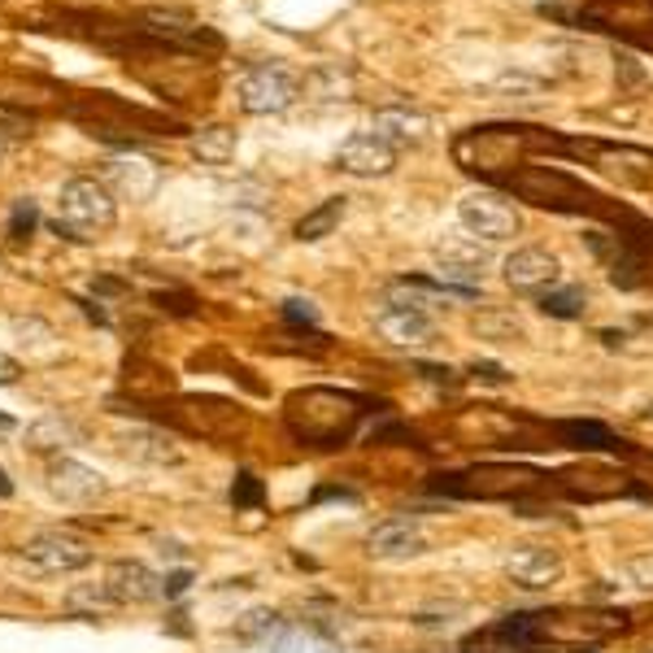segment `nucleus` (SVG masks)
Returning a JSON list of instances; mask_svg holds the SVG:
<instances>
[{"instance_id": "obj_40", "label": "nucleus", "mask_w": 653, "mask_h": 653, "mask_svg": "<svg viewBox=\"0 0 653 653\" xmlns=\"http://www.w3.org/2000/svg\"><path fill=\"white\" fill-rule=\"evenodd\" d=\"M0 492H10V484H5V471H0Z\"/></svg>"}, {"instance_id": "obj_8", "label": "nucleus", "mask_w": 653, "mask_h": 653, "mask_svg": "<svg viewBox=\"0 0 653 653\" xmlns=\"http://www.w3.org/2000/svg\"><path fill=\"white\" fill-rule=\"evenodd\" d=\"M23 562L40 575H71L92 562V545L75 532H40L23 545Z\"/></svg>"}, {"instance_id": "obj_20", "label": "nucleus", "mask_w": 653, "mask_h": 653, "mask_svg": "<svg viewBox=\"0 0 653 653\" xmlns=\"http://www.w3.org/2000/svg\"><path fill=\"white\" fill-rule=\"evenodd\" d=\"M188 149H192V157H196L201 166H214V170H222V166H231V162H235L240 136H235V127H227V123H214V127H201V131L188 140Z\"/></svg>"}, {"instance_id": "obj_7", "label": "nucleus", "mask_w": 653, "mask_h": 653, "mask_svg": "<svg viewBox=\"0 0 653 653\" xmlns=\"http://www.w3.org/2000/svg\"><path fill=\"white\" fill-rule=\"evenodd\" d=\"M458 222L466 227V235L484 240V244H501V240H514L523 218L518 209L501 196V192H466L458 201Z\"/></svg>"}, {"instance_id": "obj_9", "label": "nucleus", "mask_w": 653, "mask_h": 653, "mask_svg": "<svg viewBox=\"0 0 653 653\" xmlns=\"http://www.w3.org/2000/svg\"><path fill=\"white\" fill-rule=\"evenodd\" d=\"M114 196H123V201H153L157 196V188H162V166L153 162V157H144V153H118V157H110L105 162V179H101Z\"/></svg>"}, {"instance_id": "obj_5", "label": "nucleus", "mask_w": 653, "mask_h": 653, "mask_svg": "<svg viewBox=\"0 0 653 653\" xmlns=\"http://www.w3.org/2000/svg\"><path fill=\"white\" fill-rule=\"evenodd\" d=\"M157 414L170 427H179L188 436H201V440H235L248 427L244 410L231 406V401H222V397H175Z\"/></svg>"}, {"instance_id": "obj_30", "label": "nucleus", "mask_w": 653, "mask_h": 653, "mask_svg": "<svg viewBox=\"0 0 653 653\" xmlns=\"http://www.w3.org/2000/svg\"><path fill=\"white\" fill-rule=\"evenodd\" d=\"M105 605H114L110 592H105V584L92 588V592H71V597H66V610H71V614H97V610H105Z\"/></svg>"}, {"instance_id": "obj_6", "label": "nucleus", "mask_w": 653, "mask_h": 653, "mask_svg": "<svg viewBox=\"0 0 653 653\" xmlns=\"http://www.w3.org/2000/svg\"><path fill=\"white\" fill-rule=\"evenodd\" d=\"M235 97H240V110L248 118H270V114H283V110L296 105L300 84L283 66H253V71H244Z\"/></svg>"}, {"instance_id": "obj_33", "label": "nucleus", "mask_w": 653, "mask_h": 653, "mask_svg": "<svg viewBox=\"0 0 653 653\" xmlns=\"http://www.w3.org/2000/svg\"><path fill=\"white\" fill-rule=\"evenodd\" d=\"M31 227H36V205L18 201V209H14V235L23 240V235H31Z\"/></svg>"}, {"instance_id": "obj_1", "label": "nucleus", "mask_w": 653, "mask_h": 653, "mask_svg": "<svg viewBox=\"0 0 653 653\" xmlns=\"http://www.w3.org/2000/svg\"><path fill=\"white\" fill-rule=\"evenodd\" d=\"M367 419V401L341 388H296L283 401V423L296 445L309 449H345Z\"/></svg>"}, {"instance_id": "obj_17", "label": "nucleus", "mask_w": 653, "mask_h": 653, "mask_svg": "<svg viewBox=\"0 0 653 653\" xmlns=\"http://www.w3.org/2000/svg\"><path fill=\"white\" fill-rule=\"evenodd\" d=\"M162 584L166 579L153 575L144 562H114L105 571V592H110L114 605H149V601H157L166 592Z\"/></svg>"}, {"instance_id": "obj_22", "label": "nucleus", "mask_w": 653, "mask_h": 653, "mask_svg": "<svg viewBox=\"0 0 653 653\" xmlns=\"http://www.w3.org/2000/svg\"><path fill=\"white\" fill-rule=\"evenodd\" d=\"M345 209H349V196H326V201H318V205L296 222V240H300V244H313V240H322V235H332V231L341 227Z\"/></svg>"}, {"instance_id": "obj_39", "label": "nucleus", "mask_w": 653, "mask_h": 653, "mask_svg": "<svg viewBox=\"0 0 653 653\" xmlns=\"http://www.w3.org/2000/svg\"><path fill=\"white\" fill-rule=\"evenodd\" d=\"M318 653H345V649H336V644H322V649H318Z\"/></svg>"}, {"instance_id": "obj_12", "label": "nucleus", "mask_w": 653, "mask_h": 653, "mask_svg": "<svg viewBox=\"0 0 653 653\" xmlns=\"http://www.w3.org/2000/svg\"><path fill=\"white\" fill-rule=\"evenodd\" d=\"M375 332L393 345V349H423L436 341V322L427 309H406L393 300L375 305Z\"/></svg>"}, {"instance_id": "obj_29", "label": "nucleus", "mask_w": 653, "mask_h": 653, "mask_svg": "<svg viewBox=\"0 0 653 653\" xmlns=\"http://www.w3.org/2000/svg\"><path fill=\"white\" fill-rule=\"evenodd\" d=\"M261 497H266V492H261V479H257L253 471H240L235 484H231V505H235V510H257Z\"/></svg>"}, {"instance_id": "obj_4", "label": "nucleus", "mask_w": 653, "mask_h": 653, "mask_svg": "<svg viewBox=\"0 0 653 653\" xmlns=\"http://www.w3.org/2000/svg\"><path fill=\"white\" fill-rule=\"evenodd\" d=\"M114 222H118V196L101 179L79 175L71 183H62V192H57V222H53L57 235L92 240V235H105Z\"/></svg>"}, {"instance_id": "obj_36", "label": "nucleus", "mask_w": 653, "mask_h": 653, "mask_svg": "<svg viewBox=\"0 0 653 653\" xmlns=\"http://www.w3.org/2000/svg\"><path fill=\"white\" fill-rule=\"evenodd\" d=\"M270 653H300V640H296V631H292V627H283V631L270 640Z\"/></svg>"}, {"instance_id": "obj_13", "label": "nucleus", "mask_w": 653, "mask_h": 653, "mask_svg": "<svg viewBox=\"0 0 653 653\" xmlns=\"http://www.w3.org/2000/svg\"><path fill=\"white\" fill-rule=\"evenodd\" d=\"M562 571H566V562H562V553L549 549V545H514V549L505 553V575H510L523 592H545V588H553V584L562 579Z\"/></svg>"}, {"instance_id": "obj_16", "label": "nucleus", "mask_w": 653, "mask_h": 653, "mask_svg": "<svg viewBox=\"0 0 653 653\" xmlns=\"http://www.w3.org/2000/svg\"><path fill=\"white\" fill-rule=\"evenodd\" d=\"M393 166H397V153H393L384 140H375L371 131H358V136H349V140L341 144V153H336V170H345V175H358V179H380V175H393Z\"/></svg>"}, {"instance_id": "obj_28", "label": "nucleus", "mask_w": 653, "mask_h": 653, "mask_svg": "<svg viewBox=\"0 0 653 653\" xmlns=\"http://www.w3.org/2000/svg\"><path fill=\"white\" fill-rule=\"evenodd\" d=\"M235 631H240L244 640H266V644H270V640L283 631V618H279L274 610H253V614H244V618H240V627H235Z\"/></svg>"}, {"instance_id": "obj_38", "label": "nucleus", "mask_w": 653, "mask_h": 653, "mask_svg": "<svg viewBox=\"0 0 653 653\" xmlns=\"http://www.w3.org/2000/svg\"><path fill=\"white\" fill-rule=\"evenodd\" d=\"M188 584H192V575H188V571H175V575H166V584H162V588H166V597H183V592H188Z\"/></svg>"}, {"instance_id": "obj_10", "label": "nucleus", "mask_w": 653, "mask_h": 653, "mask_svg": "<svg viewBox=\"0 0 653 653\" xmlns=\"http://www.w3.org/2000/svg\"><path fill=\"white\" fill-rule=\"evenodd\" d=\"M510 188H514L518 196H527L532 205H545V209H584V205L592 201L579 183H571L562 170H549V166L510 175Z\"/></svg>"}, {"instance_id": "obj_32", "label": "nucleus", "mask_w": 653, "mask_h": 653, "mask_svg": "<svg viewBox=\"0 0 653 653\" xmlns=\"http://www.w3.org/2000/svg\"><path fill=\"white\" fill-rule=\"evenodd\" d=\"M414 371L427 380V384H445V388H458V371L449 367H432V362H414Z\"/></svg>"}, {"instance_id": "obj_35", "label": "nucleus", "mask_w": 653, "mask_h": 653, "mask_svg": "<svg viewBox=\"0 0 653 653\" xmlns=\"http://www.w3.org/2000/svg\"><path fill=\"white\" fill-rule=\"evenodd\" d=\"M471 375H475V380H488V384H505V380H510L497 362H475V367H471Z\"/></svg>"}, {"instance_id": "obj_15", "label": "nucleus", "mask_w": 653, "mask_h": 653, "mask_svg": "<svg viewBox=\"0 0 653 653\" xmlns=\"http://www.w3.org/2000/svg\"><path fill=\"white\" fill-rule=\"evenodd\" d=\"M367 549L380 562H406V558H419L427 549V532H423L419 518H384L367 536Z\"/></svg>"}, {"instance_id": "obj_41", "label": "nucleus", "mask_w": 653, "mask_h": 653, "mask_svg": "<svg viewBox=\"0 0 653 653\" xmlns=\"http://www.w3.org/2000/svg\"><path fill=\"white\" fill-rule=\"evenodd\" d=\"M0 427H10V419H5V414H0Z\"/></svg>"}, {"instance_id": "obj_3", "label": "nucleus", "mask_w": 653, "mask_h": 653, "mask_svg": "<svg viewBox=\"0 0 653 653\" xmlns=\"http://www.w3.org/2000/svg\"><path fill=\"white\" fill-rule=\"evenodd\" d=\"M536 488H540V471L523 462H479V466L432 479V492L453 497V501H523Z\"/></svg>"}, {"instance_id": "obj_18", "label": "nucleus", "mask_w": 653, "mask_h": 653, "mask_svg": "<svg viewBox=\"0 0 653 653\" xmlns=\"http://www.w3.org/2000/svg\"><path fill=\"white\" fill-rule=\"evenodd\" d=\"M49 488H53V497H62L71 505H88V501H97L105 492V475L92 471V466H84V462L57 458L49 466Z\"/></svg>"}, {"instance_id": "obj_14", "label": "nucleus", "mask_w": 653, "mask_h": 653, "mask_svg": "<svg viewBox=\"0 0 653 653\" xmlns=\"http://www.w3.org/2000/svg\"><path fill=\"white\" fill-rule=\"evenodd\" d=\"M432 131V118L414 105H380L375 118H371V136L384 140L393 153L397 149H419Z\"/></svg>"}, {"instance_id": "obj_19", "label": "nucleus", "mask_w": 653, "mask_h": 653, "mask_svg": "<svg viewBox=\"0 0 653 653\" xmlns=\"http://www.w3.org/2000/svg\"><path fill=\"white\" fill-rule=\"evenodd\" d=\"M118 453L131 458V462H144V466H175L183 453L175 449V440L157 427H127L118 432Z\"/></svg>"}, {"instance_id": "obj_25", "label": "nucleus", "mask_w": 653, "mask_h": 653, "mask_svg": "<svg viewBox=\"0 0 653 653\" xmlns=\"http://www.w3.org/2000/svg\"><path fill=\"white\" fill-rule=\"evenodd\" d=\"M175 388V380L162 371V367H149V362H131L127 367V393L136 397V401H157V397H166Z\"/></svg>"}, {"instance_id": "obj_2", "label": "nucleus", "mask_w": 653, "mask_h": 653, "mask_svg": "<svg viewBox=\"0 0 653 653\" xmlns=\"http://www.w3.org/2000/svg\"><path fill=\"white\" fill-rule=\"evenodd\" d=\"M627 627H631V614L614 605H553V610L527 614V636L536 653H588V649L610 644Z\"/></svg>"}, {"instance_id": "obj_34", "label": "nucleus", "mask_w": 653, "mask_h": 653, "mask_svg": "<svg viewBox=\"0 0 653 653\" xmlns=\"http://www.w3.org/2000/svg\"><path fill=\"white\" fill-rule=\"evenodd\" d=\"M283 318H287V322H309V326H313V322H318V309H313L309 300H287V305H283Z\"/></svg>"}, {"instance_id": "obj_23", "label": "nucleus", "mask_w": 653, "mask_h": 653, "mask_svg": "<svg viewBox=\"0 0 653 653\" xmlns=\"http://www.w3.org/2000/svg\"><path fill=\"white\" fill-rule=\"evenodd\" d=\"M436 261H440V266H466V270H479V274H484V266L492 261V253H488V244L475 240V235H449V240L436 244Z\"/></svg>"}, {"instance_id": "obj_37", "label": "nucleus", "mask_w": 653, "mask_h": 653, "mask_svg": "<svg viewBox=\"0 0 653 653\" xmlns=\"http://www.w3.org/2000/svg\"><path fill=\"white\" fill-rule=\"evenodd\" d=\"M18 375H23V367H18L10 354H0V388H14Z\"/></svg>"}, {"instance_id": "obj_24", "label": "nucleus", "mask_w": 653, "mask_h": 653, "mask_svg": "<svg viewBox=\"0 0 653 653\" xmlns=\"http://www.w3.org/2000/svg\"><path fill=\"white\" fill-rule=\"evenodd\" d=\"M536 305H540V313L571 322V318H584V309H588V292H584L579 283H558V287H549L545 296H536Z\"/></svg>"}, {"instance_id": "obj_26", "label": "nucleus", "mask_w": 653, "mask_h": 653, "mask_svg": "<svg viewBox=\"0 0 653 653\" xmlns=\"http://www.w3.org/2000/svg\"><path fill=\"white\" fill-rule=\"evenodd\" d=\"M309 92H313V101H322V105H345V101H354V79H349L341 66H326V71H318V75L309 79Z\"/></svg>"}, {"instance_id": "obj_11", "label": "nucleus", "mask_w": 653, "mask_h": 653, "mask_svg": "<svg viewBox=\"0 0 653 653\" xmlns=\"http://www.w3.org/2000/svg\"><path fill=\"white\" fill-rule=\"evenodd\" d=\"M505 283L523 296H545L549 287L562 283V261L558 253L540 248V244H527V248H514L505 257Z\"/></svg>"}, {"instance_id": "obj_21", "label": "nucleus", "mask_w": 653, "mask_h": 653, "mask_svg": "<svg viewBox=\"0 0 653 653\" xmlns=\"http://www.w3.org/2000/svg\"><path fill=\"white\" fill-rule=\"evenodd\" d=\"M558 436L562 445L571 449H584V453H618L623 440L605 427V423H592V419H571V423H558Z\"/></svg>"}, {"instance_id": "obj_31", "label": "nucleus", "mask_w": 653, "mask_h": 653, "mask_svg": "<svg viewBox=\"0 0 653 653\" xmlns=\"http://www.w3.org/2000/svg\"><path fill=\"white\" fill-rule=\"evenodd\" d=\"M627 579H631L636 588H649V592H653V553L631 558V562H627Z\"/></svg>"}, {"instance_id": "obj_27", "label": "nucleus", "mask_w": 653, "mask_h": 653, "mask_svg": "<svg viewBox=\"0 0 653 653\" xmlns=\"http://www.w3.org/2000/svg\"><path fill=\"white\" fill-rule=\"evenodd\" d=\"M71 440H75V427L62 423L57 414H49V419H40L36 427H27V449H36V453L62 449V445H71Z\"/></svg>"}]
</instances>
